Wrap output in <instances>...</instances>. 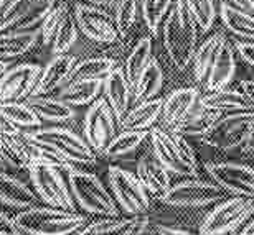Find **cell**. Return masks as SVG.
Segmentation results:
<instances>
[{
  "label": "cell",
  "mask_w": 254,
  "mask_h": 235,
  "mask_svg": "<svg viewBox=\"0 0 254 235\" xmlns=\"http://www.w3.org/2000/svg\"><path fill=\"white\" fill-rule=\"evenodd\" d=\"M2 114L7 117V120L17 129H25V127H42V120L37 114L25 104V102H12V104L0 105Z\"/></svg>",
  "instance_id": "38"
},
{
  "label": "cell",
  "mask_w": 254,
  "mask_h": 235,
  "mask_svg": "<svg viewBox=\"0 0 254 235\" xmlns=\"http://www.w3.org/2000/svg\"><path fill=\"white\" fill-rule=\"evenodd\" d=\"M196 23L184 0H174L164 20V47L179 71L190 66L196 51Z\"/></svg>",
  "instance_id": "1"
},
{
  "label": "cell",
  "mask_w": 254,
  "mask_h": 235,
  "mask_svg": "<svg viewBox=\"0 0 254 235\" xmlns=\"http://www.w3.org/2000/svg\"><path fill=\"white\" fill-rule=\"evenodd\" d=\"M198 99H200V94H198V91L195 88L177 89L162 104V112H160L162 124L169 130H172L198 105Z\"/></svg>",
  "instance_id": "18"
},
{
  "label": "cell",
  "mask_w": 254,
  "mask_h": 235,
  "mask_svg": "<svg viewBox=\"0 0 254 235\" xmlns=\"http://www.w3.org/2000/svg\"><path fill=\"white\" fill-rule=\"evenodd\" d=\"M0 202L25 211L37 206V194L23 181L0 171Z\"/></svg>",
  "instance_id": "25"
},
{
  "label": "cell",
  "mask_w": 254,
  "mask_h": 235,
  "mask_svg": "<svg viewBox=\"0 0 254 235\" xmlns=\"http://www.w3.org/2000/svg\"><path fill=\"white\" fill-rule=\"evenodd\" d=\"M0 235H23L15 224L13 217H8L2 211H0Z\"/></svg>",
  "instance_id": "44"
},
{
  "label": "cell",
  "mask_w": 254,
  "mask_h": 235,
  "mask_svg": "<svg viewBox=\"0 0 254 235\" xmlns=\"http://www.w3.org/2000/svg\"><path fill=\"white\" fill-rule=\"evenodd\" d=\"M152 151L154 158L159 161V165L164 168L167 173H174L177 176H187V178H198L195 171H191L185 161L182 160L179 150H177L174 140L169 132H165L160 127H152L149 130Z\"/></svg>",
  "instance_id": "15"
},
{
  "label": "cell",
  "mask_w": 254,
  "mask_h": 235,
  "mask_svg": "<svg viewBox=\"0 0 254 235\" xmlns=\"http://www.w3.org/2000/svg\"><path fill=\"white\" fill-rule=\"evenodd\" d=\"M223 196H225V191L215 183L193 178V180H187L175 186H170L160 201L174 207H205L220 202Z\"/></svg>",
  "instance_id": "11"
},
{
  "label": "cell",
  "mask_w": 254,
  "mask_h": 235,
  "mask_svg": "<svg viewBox=\"0 0 254 235\" xmlns=\"http://www.w3.org/2000/svg\"><path fill=\"white\" fill-rule=\"evenodd\" d=\"M184 2L195 20L196 27L201 28L203 32H208L216 18L215 0H184Z\"/></svg>",
  "instance_id": "40"
},
{
  "label": "cell",
  "mask_w": 254,
  "mask_h": 235,
  "mask_svg": "<svg viewBox=\"0 0 254 235\" xmlns=\"http://www.w3.org/2000/svg\"><path fill=\"white\" fill-rule=\"evenodd\" d=\"M20 132L22 130L10 124L7 120V117H5L2 114V110H0V139H2V137H7V135H18Z\"/></svg>",
  "instance_id": "46"
},
{
  "label": "cell",
  "mask_w": 254,
  "mask_h": 235,
  "mask_svg": "<svg viewBox=\"0 0 254 235\" xmlns=\"http://www.w3.org/2000/svg\"><path fill=\"white\" fill-rule=\"evenodd\" d=\"M248 143H250V145H251V146H254V139H251V140H250V141H248Z\"/></svg>",
  "instance_id": "55"
},
{
  "label": "cell",
  "mask_w": 254,
  "mask_h": 235,
  "mask_svg": "<svg viewBox=\"0 0 254 235\" xmlns=\"http://www.w3.org/2000/svg\"><path fill=\"white\" fill-rule=\"evenodd\" d=\"M218 115H220L218 112L206 110L198 104L179 125H175L174 129L167 130V132L182 135V137H185V139H200L201 140V137L206 134V130L210 129Z\"/></svg>",
  "instance_id": "28"
},
{
  "label": "cell",
  "mask_w": 254,
  "mask_h": 235,
  "mask_svg": "<svg viewBox=\"0 0 254 235\" xmlns=\"http://www.w3.org/2000/svg\"><path fill=\"white\" fill-rule=\"evenodd\" d=\"M235 3L236 8L240 10H245V12H250L254 13V0H231Z\"/></svg>",
  "instance_id": "49"
},
{
  "label": "cell",
  "mask_w": 254,
  "mask_h": 235,
  "mask_svg": "<svg viewBox=\"0 0 254 235\" xmlns=\"http://www.w3.org/2000/svg\"><path fill=\"white\" fill-rule=\"evenodd\" d=\"M73 17L79 32L93 42L116 43L121 38L118 28H116L114 17H111L103 7L78 3L74 7Z\"/></svg>",
  "instance_id": "13"
},
{
  "label": "cell",
  "mask_w": 254,
  "mask_h": 235,
  "mask_svg": "<svg viewBox=\"0 0 254 235\" xmlns=\"http://www.w3.org/2000/svg\"><path fill=\"white\" fill-rule=\"evenodd\" d=\"M236 49L243 61H246L248 64L254 68V42H240L236 43Z\"/></svg>",
  "instance_id": "45"
},
{
  "label": "cell",
  "mask_w": 254,
  "mask_h": 235,
  "mask_svg": "<svg viewBox=\"0 0 254 235\" xmlns=\"http://www.w3.org/2000/svg\"><path fill=\"white\" fill-rule=\"evenodd\" d=\"M254 212V199L230 197L221 201L203 219L200 235H231Z\"/></svg>",
  "instance_id": "8"
},
{
  "label": "cell",
  "mask_w": 254,
  "mask_h": 235,
  "mask_svg": "<svg viewBox=\"0 0 254 235\" xmlns=\"http://www.w3.org/2000/svg\"><path fill=\"white\" fill-rule=\"evenodd\" d=\"M68 13H69V7L64 2H62L55 5L52 12L47 15V18L43 20L42 27H40V37L43 40V45H52L60 25H62V22Z\"/></svg>",
  "instance_id": "42"
},
{
  "label": "cell",
  "mask_w": 254,
  "mask_h": 235,
  "mask_svg": "<svg viewBox=\"0 0 254 235\" xmlns=\"http://www.w3.org/2000/svg\"><path fill=\"white\" fill-rule=\"evenodd\" d=\"M116 68V61L106 56L86 58L78 61L71 69L68 83H86V81H104L111 71Z\"/></svg>",
  "instance_id": "31"
},
{
  "label": "cell",
  "mask_w": 254,
  "mask_h": 235,
  "mask_svg": "<svg viewBox=\"0 0 254 235\" xmlns=\"http://www.w3.org/2000/svg\"><path fill=\"white\" fill-rule=\"evenodd\" d=\"M241 93L245 94L248 102H250L251 109L254 110V81H251V79L243 81V83H241Z\"/></svg>",
  "instance_id": "47"
},
{
  "label": "cell",
  "mask_w": 254,
  "mask_h": 235,
  "mask_svg": "<svg viewBox=\"0 0 254 235\" xmlns=\"http://www.w3.org/2000/svg\"><path fill=\"white\" fill-rule=\"evenodd\" d=\"M76 59L71 54H58L48 61V64L42 68V74L37 83L32 95H48L53 91L64 88L68 84L71 69L74 68Z\"/></svg>",
  "instance_id": "17"
},
{
  "label": "cell",
  "mask_w": 254,
  "mask_h": 235,
  "mask_svg": "<svg viewBox=\"0 0 254 235\" xmlns=\"http://www.w3.org/2000/svg\"><path fill=\"white\" fill-rule=\"evenodd\" d=\"M240 235H254V217L246 224L245 227H243V231H241Z\"/></svg>",
  "instance_id": "50"
},
{
  "label": "cell",
  "mask_w": 254,
  "mask_h": 235,
  "mask_svg": "<svg viewBox=\"0 0 254 235\" xmlns=\"http://www.w3.org/2000/svg\"><path fill=\"white\" fill-rule=\"evenodd\" d=\"M254 139V110L220 114L206 134L203 143L220 150H235Z\"/></svg>",
  "instance_id": "5"
},
{
  "label": "cell",
  "mask_w": 254,
  "mask_h": 235,
  "mask_svg": "<svg viewBox=\"0 0 254 235\" xmlns=\"http://www.w3.org/2000/svg\"><path fill=\"white\" fill-rule=\"evenodd\" d=\"M30 109H32L40 120L53 122V124H63V122L73 120L76 112L71 105L64 104L58 97L50 95H30L25 100Z\"/></svg>",
  "instance_id": "23"
},
{
  "label": "cell",
  "mask_w": 254,
  "mask_h": 235,
  "mask_svg": "<svg viewBox=\"0 0 254 235\" xmlns=\"http://www.w3.org/2000/svg\"><path fill=\"white\" fill-rule=\"evenodd\" d=\"M8 68H10V63H8V61H2V59H0V76H2Z\"/></svg>",
  "instance_id": "52"
},
{
  "label": "cell",
  "mask_w": 254,
  "mask_h": 235,
  "mask_svg": "<svg viewBox=\"0 0 254 235\" xmlns=\"http://www.w3.org/2000/svg\"><path fill=\"white\" fill-rule=\"evenodd\" d=\"M118 120L104 97H98L84 115V140L96 155H103L116 137Z\"/></svg>",
  "instance_id": "10"
},
{
  "label": "cell",
  "mask_w": 254,
  "mask_h": 235,
  "mask_svg": "<svg viewBox=\"0 0 254 235\" xmlns=\"http://www.w3.org/2000/svg\"><path fill=\"white\" fill-rule=\"evenodd\" d=\"M42 74V66L22 63L8 68L0 76V105L25 102L33 94Z\"/></svg>",
  "instance_id": "12"
},
{
  "label": "cell",
  "mask_w": 254,
  "mask_h": 235,
  "mask_svg": "<svg viewBox=\"0 0 254 235\" xmlns=\"http://www.w3.org/2000/svg\"><path fill=\"white\" fill-rule=\"evenodd\" d=\"M198 104H200L203 109L218 112V114L253 110L245 94H243L240 89H230V88L201 95L200 99H198Z\"/></svg>",
  "instance_id": "22"
},
{
  "label": "cell",
  "mask_w": 254,
  "mask_h": 235,
  "mask_svg": "<svg viewBox=\"0 0 254 235\" xmlns=\"http://www.w3.org/2000/svg\"><path fill=\"white\" fill-rule=\"evenodd\" d=\"M147 217H104L84 226L76 235H134Z\"/></svg>",
  "instance_id": "24"
},
{
  "label": "cell",
  "mask_w": 254,
  "mask_h": 235,
  "mask_svg": "<svg viewBox=\"0 0 254 235\" xmlns=\"http://www.w3.org/2000/svg\"><path fill=\"white\" fill-rule=\"evenodd\" d=\"M225 37L221 33L213 35V37L206 38L200 47L196 48L195 54H193V74H195V79L198 83H205L208 71H210L213 61H215L218 49L223 43H225Z\"/></svg>",
  "instance_id": "33"
},
{
  "label": "cell",
  "mask_w": 254,
  "mask_h": 235,
  "mask_svg": "<svg viewBox=\"0 0 254 235\" xmlns=\"http://www.w3.org/2000/svg\"><path fill=\"white\" fill-rule=\"evenodd\" d=\"M162 104H164V99H159V97L139 102L119 120L118 127H121L123 132H149L155 120L160 117Z\"/></svg>",
  "instance_id": "21"
},
{
  "label": "cell",
  "mask_w": 254,
  "mask_h": 235,
  "mask_svg": "<svg viewBox=\"0 0 254 235\" xmlns=\"http://www.w3.org/2000/svg\"><path fill=\"white\" fill-rule=\"evenodd\" d=\"M55 5L57 0H8L0 15V33L38 30Z\"/></svg>",
  "instance_id": "9"
},
{
  "label": "cell",
  "mask_w": 254,
  "mask_h": 235,
  "mask_svg": "<svg viewBox=\"0 0 254 235\" xmlns=\"http://www.w3.org/2000/svg\"><path fill=\"white\" fill-rule=\"evenodd\" d=\"M109 186L118 206L130 217H144L150 209L149 194L135 175L119 166H109Z\"/></svg>",
  "instance_id": "6"
},
{
  "label": "cell",
  "mask_w": 254,
  "mask_h": 235,
  "mask_svg": "<svg viewBox=\"0 0 254 235\" xmlns=\"http://www.w3.org/2000/svg\"><path fill=\"white\" fill-rule=\"evenodd\" d=\"M121 2V0H108V3H109V7H116Z\"/></svg>",
  "instance_id": "54"
},
{
  "label": "cell",
  "mask_w": 254,
  "mask_h": 235,
  "mask_svg": "<svg viewBox=\"0 0 254 235\" xmlns=\"http://www.w3.org/2000/svg\"><path fill=\"white\" fill-rule=\"evenodd\" d=\"M40 28L30 32H7L0 33V59L8 61L27 54L38 43Z\"/></svg>",
  "instance_id": "27"
},
{
  "label": "cell",
  "mask_w": 254,
  "mask_h": 235,
  "mask_svg": "<svg viewBox=\"0 0 254 235\" xmlns=\"http://www.w3.org/2000/svg\"><path fill=\"white\" fill-rule=\"evenodd\" d=\"M162 84H164V71H162L159 61L152 58L150 63L147 64V68L142 71V74L139 76L134 88H132V99L137 104L155 99Z\"/></svg>",
  "instance_id": "30"
},
{
  "label": "cell",
  "mask_w": 254,
  "mask_h": 235,
  "mask_svg": "<svg viewBox=\"0 0 254 235\" xmlns=\"http://www.w3.org/2000/svg\"><path fill=\"white\" fill-rule=\"evenodd\" d=\"M114 8H116L114 23L121 38H123L134 27L137 18V10H139V0H121Z\"/></svg>",
  "instance_id": "41"
},
{
  "label": "cell",
  "mask_w": 254,
  "mask_h": 235,
  "mask_svg": "<svg viewBox=\"0 0 254 235\" xmlns=\"http://www.w3.org/2000/svg\"><path fill=\"white\" fill-rule=\"evenodd\" d=\"M157 235H196L189 231H182V229H172V227H160L157 231Z\"/></svg>",
  "instance_id": "48"
},
{
  "label": "cell",
  "mask_w": 254,
  "mask_h": 235,
  "mask_svg": "<svg viewBox=\"0 0 254 235\" xmlns=\"http://www.w3.org/2000/svg\"><path fill=\"white\" fill-rule=\"evenodd\" d=\"M83 3H88V5H96V7H109L108 0H81Z\"/></svg>",
  "instance_id": "51"
},
{
  "label": "cell",
  "mask_w": 254,
  "mask_h": 235,
  "mask_svg": "<svg viewBox=\"0 0 254 235\" xmlns=\"http://www.w3.org/2000/svg\"><path fill=\"white\" fill-rule=\"evenodd\" d=\"M231 235H233V234H231Z\"/></svg>",
  "instance_id": "58"
},
{
  "label": "cell",
  "mask_w": 254,
  "mask_h": 235,
  "mask_svg": "<svg viewBox=\"0 0 254 235\" xmlns=\"http://www.w3.org/2000/svg\"><path fill=\"white\" fill-rule=\"evenodd\" d=\"M103 91V81H86V83H68L60 91L58 99L74 107L91 105Z\"/></svg>",
  "instance_id": "32"
},
{
  "label": "cell",
  "mask_w": 254,
  "mask_h": 235,
  "mask_svg": "<svg viewBox=\"0 0 254 235\" xmlns=\"http://www.w3.org/2000/svg\"><path fill=\"white\" fill-rule=\"evenodd\" d=\"M150 59H152V38L144 37L135 43L134 48H132L130 54L127 56L124 68H123L124 76H126L127 83L130 84V88H134V84L137 83L142 71L150 63Z\"/></svg>",
  "instance_id": "34"
},
{
  "label": "cell",
  "mask_w": 254,
  "mask_h": 235,
  "mask_svg": "<svg viewBox=\"0 0 254 235\" xmlns=\"http://www.w3.org/2000/svg\"><path fill=\"white\" fill-rule=\"evenodd\" d=\"M174 0H142V17L152 37H157L160 25L170 12Z\"/></svg>",
  "instance_id": "36"
},
{
  "label": "cell",
  "mask_w": 254,
  "mask_h": 235,
  "mask_svg": "<svg viewBox=\"0 0 254 235\" xmlns=\"http://www.w3.org/2000/svg\"><path fill=\"white\" fill-rule=\"evenodd\" d=\"M78 25H76V20L73 17V13H68L64 17V20L60 25L57 35H55L53 42H52V51L53 56L58 54H68V51L73 48V45L78 42Z\"/></svg>",
  "instance_id": "37"
},
{
  "label": "cell",
  "mask_w": 254,
  "mask_h": 235,
  "mask_svg": "<svg viewBox=\"0 0 254 235\" xmlns=\"http://www.w3.org/2000/svg\"><path fill=\"white\" fill-rule=\"evenodd\" d=\"M147 137H149V132H121V134H116L108 148L104 150L103 156L123 158L130 155L132 151H135L142 145V141Z\"/></svg>",
  "instance_id": "35"
},
{
  "label": "cell",
  "mask_w": 254,
  "mask_h": 235,
  "mask_svg": "<svg viewBox=\"0 0 254 235\" xmlns=\"http://www.w3.org/2000/svg\"><path fill=\"white\" fill-rule=\"evenodd\" d=\"M28 173L35 188V194H38V197L48 207L76 212L74 199L71 196L68 183L63 180L62 171L45 165V163H32Z\"/></svg>",
  "instance_id": "7"
},
{
  "label": "cell",
  "mask_w": 254,
  "mask_h": 235,
  "mask_svg": "<svg viewBox=\"0 0 254 235\" xmlns=\"http://www.w3.org/2000/svg\"><path fill=\"white\" fill-rule=\"evenodd\" d=\"M135 178L144 186L147 194H152L157 199H162L170 189V178L164 168L159 165V161L154 156L144 155L137 161Z\"/></svg>",
  "instance_id": "19"
},
{
  "label": "cell",
  "mask_w": 254,
  "mask_h": 235,
  "mask_svg": "<svg viewBox=\"0 0 254 235\" xmlns=\"http://www.w3.org/2000/svg\"><path fill=\"white\" fill-rule=\"evenodd\" d=\"M22 135H23V132H22ZM27 141L30 146V155H32V163H45V165H48V166L57 168L58 171H66V173L74 170V165H71L68 160H64L60 153L52 150V148L38 145V143H33L30 140Z\"/></svg>",
  "instance_id": "39"
},
{
  "label": "cell",
  "mask_w": 254,
  "mask_h": 235,
  "mask_svg": "<svg viewBox=\"0 0 254 235\" xmlns=\"http://www.w3.org/2000/svg\"><path fill=\"white\" fill-rule=\"evenodd\" d=\"M103 93L119 124V120L129 112L132 102V88L127 83L123 68H114L106 76L103 81Z\"/></svg>",
  "instance_id": "16"
},
{
  "label": "cell",
  "mask_w": 254,
  "mask_h": 235,
  "mask_svg": "<svg viewBox=\"0 0 254 235\" xmlns=\"http://www.w3.org/2000/svg\"><path fill=\"white\" fill-rule=\"evenodd\" d=\"M68 186L71 196L84 211L101 217H119V207L113 194L93 173L74 168L68 173Z\"/></svg>",
  "instance_id": "4"
},
{
  "label": "cell",
  "mask_w": 254,
  "mask_h": 235,
  "mask_svg": "<svg viewBox=\"0 0 254 235\" xmlns=\"http://www.w3.org/2000/svg\"><path fill=\"white\" fill-rule=\"evenodd\" d=\"M22 234L27 235H71L86 226L88 217L78 212L55 207H30L13 217Z\"/></svg>",
  "instance_id": "2"
},
{
  "label": "cell",
  "mask_w": 254,
  "mask_h": 235,
  "mask_svg": "<svg viewBox=\"0 0 254 235\" xmlns=\"http://www.w3.org/2000/svg\"><path fill=\"white\" fill-rule=\"evenodd\" d=\"M235 71H236L235 49H233L231 45L225 40V43L218 49V54L215 61H213L203 84H205V88L210 91V93L225 89L226 86L230 84V81L233 79V76H235Z\"/></svg>",
  "instance_id": "20"
},
{
  "label": "cell",
  "mask_w": 254,
  "mask_h": 235,
  "mask_svg": "<svg viewBox=\"0 0 254 235\" xmlns=\"http://www.w3.org/2000/svg\"><path fill=\"white\" fill-rule=\"evenodd\" d=\"M206 171L223 191L254 199V168L241 163H208Z\"/></svg>",
  "instance_id": "14"
},
{
  "label": "cell",
  "mask_w": 254,
  "mask_h": 235,
  "mask_svg": "<svg viewBox=\"0 0 254 235\" xmlns=\"http://www.w3.org/2000/svg\"><path fill=\"white\" fill-rule=\"evenodd\" d=\"M220 17L233 35L243 38L245 42H254V13L223 2L220 5Z\"/></svg>",
  "instance_id": "29"
},
{
  "label": "cell",
  "mask_w": 254,
  "mask_h": 235,
  "mask_svg": "<svg viewBox=\"0 0 254 235\" xmlns=\"http://www.w3.org/2000/svg\"><path fill=\"white\" fill-rule=\"evenodd\" d=\"M170 134V132H169ZM172 140H174L177 150H179L182 160L185 161V165L190 168L191 171H195L198 175V160H196V155H195V150L193 146L190 145V141L182 135H177V134H170Z\"/></svg>",
  "instance_id": "43"
},
{
  "label": "cell",
  "mask_w": 254,
  "mask_h": 235,
  "mask_svg": "<svg viewBox=\"0 0 254 235\" xmlns=\"http://www.w3.org/2000/svg\"><path fill=\"white\" fill-rule=\"evenodd\" d=\"M0 166H3V163H2V160H0Z\"/></svg>",
  "instance_id": "56"
},
{
  "label": "cell",
  "mask_w": 254,
  "mask_h": 235,
  "mask_svg": "<svg viewBox=\"0 0 254 235\" xmlns=\"http://www.w3.org/2000/svg\"><path fill=\"white\" fill-rule=\"evenodd\" d=\"M23 137L33 143L52 148L71 165H96L98 161V155L83 137L66 127H42L33 132H23Z\"/></svg>",
  "instance_id": "3"
},
{
  "label": "cell",
  "mask_w": 254,
  "mask_h": 235,
  "mask_svg": "<svg viewBox=\"0 0 254 235\" xmlns=\"http://www.w3.org/2000/svg\"><path fill=\"white\" fill-rule=\"evenodd\" d=\"M145 235H155V234H145Z\"/></svg>",
  "instance_id": "57"
},
{
  "label": "cell",
  "mask_w": 254,
  "mask_h": 235,
  "mask_svg": "<svg viewBox=\"0 0 254 235\" xmlns=\"http://www.w3.org/2000/svg\"><path fill=\"white\" fill-rule=\"evenodd\" d=\"M7 2H8V0H0V15H2V12H3V8H5V5H7Z\"/></svg>",
  "instance_id": "53"
},
{
  "label": "cell",
  "mask_w": 254,
  "mask_h": 235,
  "mask_svg": "<svg viewBox=\"0 0 254 235\" xmlns=\"http://www.w3.org/2000/svg\"><path fill=\"white\" fill-rule=\"evenodd\" d=\"M0 160L13 170H28L32 165L28 141L20 132L18 135H7L0 139Z\"/></svg>",
  "instance_id": "26"
}]
</instances>
